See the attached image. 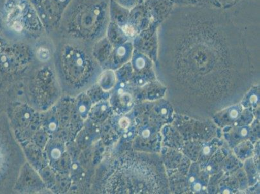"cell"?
Returning a JSON list of instances; mask_svg holds the SVG:
<instances>
[{
    "mask_svg": "<svg viewBox=\"0 0 260 194\" xmlns=\"http://www.w3.org/2000/svg\"><path fill=\"white\" fill-rule=\"evenodd\" d=\"M250 101L252 103H255L257 101V97L256 95H252L250 97Z\"/></svg>",
    "mask_w": 260,
    "mask_h": 194,
    "instance_id": "15",
    "label": "cell"
},
{
    "mask_svg": "<svg viewBox=\"0 0 260 194\" xmlns=\"http://www.w3.org/2000/svg\"><path fill=\"white\" fill-rule=\"evenodd\" d=\"M241 0H217L221 8L224 10H229L240 3Z\"/></svg>",
    "mask_w": 260,
    "mask_h": 194,
    "instance_id": "6",
    "label": "cell"
},
{
    "mask_svg": "<svg viewBox=\"0 0 260 194\" xmlns=\"http://www.w3.org/2000/svg\"><path fill=\"white\" fill-rule=\"evenodd\" d=\"M52 155H53V157L54 158H58L60 157V151L58 150H54L53 151V152H52Z\"/></svg>",
    "mask_w": 260,
    "mask_h": 194,
    "instance_id": "11",
    "label": "cell"
},
{
    "mask_svg": "<svg viewBox=\"0 0 260 194\" xmlns=\"http://www.w3.org/2000/svg\"><path fill=\"white\" fill-rule=\"evenodd\" d=\"M238 110H232L230 113H229V115H230L232 119H236L238 117Z\"/></svg>",
    "mask_w": 260,
    "mask_h": 194,
    "instance_id": "10",
    "label": "cell"
},
{
    "mask_svg": "<svg viewBox=\"0 0 260 194\" xmlns=\"http://www.w3.org/2000/svg\"><path fill=\"white\" fill-rule=\"evenodd\" d=\"M193 188H194V190L196 191H200L201 190H202V185H201V184L199 183H197L195 184L194 186H193Z\"/></svg>",
    "mask_w": 260,
    "mask_h": 194,
    "instance_id": "13",
    "label": "cell"
},
{
    "mask_svg": "<svg viewBox=\"0 0 260 194\" xmlns=\"http://www.w3.org/2000/svg\"><path fill=\"white\" fill-rule=\"evenodd\" d=\"M152 22L161 25L168 18L175 7L171 0H144Z\"/></svg>",
    "mask_w": 260,
    "mask_h": 194,
    "instance_id": "3",
    "label": "cell"
},
{
    "mask_svg": "<svg viewBox=\"0 0 260 194\" xmlns=\"http://www.w3.org/2000/svg\"><path fill=\"white\" fill-rule=\"evenodd\" d=\"M194 181H195V177H191L190 178V182H191V183H193V182H194Z\"/></svg>",
    "mask_w": 260,
    "mask_h": 194,
    "instance_id": "18",
    "label": "cell"
},
{
    "mask_svg": "<svg viewBox=\"0 0 260 194\" xmlns=\"http://www.w3.org/2000/svg\"><path fill=\"white\" fill-rule=\"evenodd\" d=\"M245 33L228 10L175 6L158 29L160 49L177 75H231L247 55Z\"/></svg>",
    "mask_w": 260,
    "mask_h": 194,
    "instance_id": "1",
    "label": "cell"
},
{
    "mask_svg": "<svg viewBox=\"0 0 260 194\" xmlns=\"http://www.w3.org/2000/svg\"><path fill=\"white\" fill-rule=\"evenodd\" d=\"M129 120L128 119H127V118H122L119 121L120 126L122 128H127V127L129 126Z\"/></svg>",
    "mask_w": 260,
    "mask_h": 194,
    "instance_id": "9",
    "label": "cell"
},
{
    "mask_svg": "<svg viewBox=\"0 0 260 194\" xmlns=\"http://www.w3.org/2000/svg\"><path fill=\"white\" fill-rule=\"evenodd\" d=\"M25 0H7L5 9L7 13V23L11 29L20 31L23 27V16L26 13Z\"/></svg>",
    "mask_w": 260,
    "mask_h": 194,
    "instance_id": "2",
    "label": "cell"
},
{
    "mask_svg": "<svg viewBox=\"0 0 260 194\" xmlns=\"http://www.w3.org/2000/svg\"><path fill=\"white\" fill-rule=\"evenodd\" d=\"M131 21L132 23L129 25L136 30L138 34L148 28L152 22L144 2L136 6L132 11Z\"/></svg>",
    "mask_w": 260,
    "mask_h": 194,
    "instance_id": "4",
    "label": "cell"
},
{
    "mask_svg": "<svg viewBox=\"0 0 260 194\" xmlns=\"http://www.w3.org/2000/svg\"><path fill=\"white\" fill-rule=\"evenodd\" d=\"M37 56L40 61H46L48 60L50 54H49V52L47 49L40 48L37 52Z\"/></svg>",
    "mask_w": 260,
    "mask_h": 194,
    "instance_id": "7",
    "label": "cell"
},
{
    "mask_svg": "<svg viewBox=\"0 0 260 194\" xmlns=\"http://www.w3.org/2000/svg\"><path fill=\"white\" fill-rule=\"evenodd\" d=\"M210 152V149L209 147H208V146H206V147H205L204 149H203V153L205 155H208Z\"/></svg>",
    "mask_w": 260,
    "mask_h": 194,
    "instance_id": "14",
    "label": "cell"
},
{
    "mask_svg": "<svg viewBox=\"0 0 260 194\" xmlns=\"http://www.w3.org/2000/svg\"><path fill=\"white\" fill-rule=\"evenodd\" d=\"M167 110L165 108H162L161 110V113L162 115L167 114Z\"/></svg>",
    "mask_w": 260,
    "mask_h": 194,
    "instance_id": "17",
    "label": "cell"
},
{
    "mask_svg": "<svg viewBox=\"0 0 260 194\" xmlns=\"http://www.w3.org/2000/svg\"><path fill=\"white\" fill-rule=\"evenodd\" d=\"M248 134V130L247 129H243L242 130V131H241V135H242V136H246Z\"/></svg>",
    "mask_w": 260,
    "mask_h": 194,
    "instance_id": "16",
    "label": "cell"
},
{
    "mask_svg": "<svg viewBox=\"0 0 260 194\" xmlns=\"http://www.w3.org/2000/svg\"><path fill=\"white\" fill-rule=\"evenodd\" d=\"M142 135H143V136L144 137H145V138H147L149 136H150V130L148 129H146L144 130L143 132H142Z\"/></svg>",
    "mask_w": 260,
    "mask_h": 194,
    "instance_id": "12",
    "label": "cell"
},
{
    "mask_svg": "<svg viewBox=\"0 0 260 194\" xmlns=\"http://www.w3.org/2000/svg\"><path fill=\"white\" fill-rule=\"evenodd\" d=\"M177 6H194L200 8L221 9L217 0H171Z\"/></svg>",
    "mask_w": 260,
    "mask_h": 194,
    "instance_id": "5",
    "label": "cell"
},
{
    "mask_svg": "<svg viewBox=\"0 0 260 194\" xmlns=\"http://www.w3.org/2000/svg\"><path fill=\"white\" fill-rule=\"evenodd\" d=\"M146 62H147V59L144 58V56H139V57L136 58V61H135V64H136V68L139 69V70H142L145 67L146 65Z\"/></svg>",
    "mask_w": 260,
    "mask_h": 194,
    "instance_id": "8",
    "label": "cell"
}]
</instances>
